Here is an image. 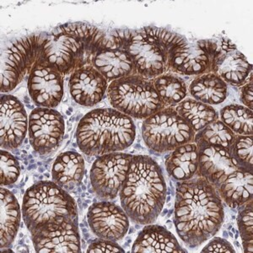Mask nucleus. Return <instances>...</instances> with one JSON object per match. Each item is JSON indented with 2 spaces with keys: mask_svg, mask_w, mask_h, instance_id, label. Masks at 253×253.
Wrapping results in <instances>:
<instances>
[{
  "mask_svg": "<svg viewBox=\"0 0 253 253\" xmlns=\"http://www.w3.org/2000/svg\"><path fill=\"white\" fill-rule=\"evenodd\" d=\"M174 224L181 241L197 248L219 232L225 219L221 198L202 178L176 181Z\"/></svg>",
  "mask_w": 253,
  "mask_h": 253,
  "instance_id": "nucleus-1",
  "label": "nucleus"
},
{
  "mask_svg": "<svg viewBox=\"0 0 253 253\" xmlns=\"http://www.w3.org/2000/svg\"><path fill=\"white\" fill-rule=\"evenodd\" d=\"M119 197L131 221L140 225L154 224L167 197V183L158 163L150 156H132Z\"/></svg>",
  "mask_w": 253,
  "mask_h": 253,
  "instance_id": "nucleus-2",
  "label": "nucleus"
},
{
  "mask_svg": "<svg viewBox=\"0 0 253 253\" xmlns=\"http://www.w3.org/2000/svg\"><path fill=\"white\" fill-rule=\"evenodd\" d=\"M135 138L132 118L114 108L93 110L81 118L76 130L78 147L89 157L123 151Z\"/></svg>",
  "mask_w": 253,
  "mask_h": 253,
  "instance_id": "nucleus-3",
  "label": "nucleus"
},
{
  "mask_svg": "<svg viewBox=\"0 0 253 253\" xmlns=\"http://www.w3.org/2000/svg\"><path fill=\"white\" fill-rule=\"evenodd\" d=\"M22 219L30 233L44 225L72 220L79 215L77 204L69 192L53 181H39L26 190Z\"/></svg>",
  "mask_w": 253,
  "mask_h": 253,
  "instance_id": "nucleus-4",
  "label": "nucleus"
},
{
  "mask_svg": "<svg viewBox=\"0 0 253 253\" xmlns=\"http://www.w3.org/2000/svg\"><path fill=\"white\" fill-rule=\"evenodd\" d=\"M107 95L114 109L136 119H146L166 107L152 81L141 75L112 81L107 88Z\"/></svg>",
  "mask_w": 253,
  "mask_h": 253,
  "instance_id": "nucleus-5",
  "label": "nucleus"
},
{
  "mask_svg": "<svg viewBox=\"0 0 253 253\" xmlns=\"http://www.w3.org/2000/svg\"><path fill=\"white\" fill-rule=\"evenodd\" d=\"M46 33H34L10 42L1 53V92L8 93L20 84L35 64L45 58Z\"/></svg>",
  "mask_w": 253,
  "mask_h": 253,
  "instance_id": "nucleus-6",
  "label": "nucleus"
},
{
  "mask_svg": "<svg viewBox=\"0 0 253 253\" xmlns=\"http://www.w3.org/2000/svg\"><path fill=\"white\" fill-rule=\"evenodd\" d=\"M142 137L151 152H170L194 140L195 132L172 107H165L144 119Z\"/></svg>",
  "mask_w": 253,
  "mask_h": 253,
  "instance_id": "nucleus-7",
  "label": "nucleus"
},
{
  "mask_svg": "<svg viewBox=\"0 0 253 253\" xmlns=\"http://www.w3.org/2000/svg\"><path fill=\"white\" fill-rule=\"evenodd\" d=\"M132 155L113 152L96 158L90 169V183L97 199L112 201L121 191L130 168Z\"/></svg>",
  "mask_w": 253,
  "mask_h": 253,
  "instance_id": "nucleus-8",
  "label": "nucleus"
},
{
  "mask_svg": "<svg viewBox=\"0 0 253 253\" xmlns=\"http://www.w3.org/2000/svg\"><path fill=\"white\" fill-rule=\"evenodd\" d=\"M64 118L57 110L37 107L30 114V144L41 156L58 150L64 139Z\"/></svg>",
  "mask_w": 253,
  "mask_h": 253,
  "instance_id": "nucleus-9",
  "label": "nucleus"
},
{
  "mask_svg": "<svg viewBox=\"0 0 253 253\" xmlns=\"http://www.w3.org/2000/svg\"><path fill=\"white\" fill-rule=\"evenodd\" d=\"M31 235L37 253H81L78 217L59 224H46Z\"/></svg>",
  "mask_w": 253,
  "mask_h": 253,
  "instance_id": "nucleus-10",
  "label": "nucleus"
},
{
  "mask_svg": "<svg viewBox=\"0 0 253 253\" xmlns=\"http://www.w3.org/2000/svg\"><path fill=\"white\" fill-rule=\"evenodd\" d=\"M27 87L32 101L38 107H58L63 97V75L43 58L30 73Z\"/></svg>",
  "mask_w": 253,
  "mask_h": 253,
  "instance_id": "nucleus-11",
  "label": "nucleus"
},
{
  "mask_svg": "<svg viewBox=\"0 0 253 253\" xmlns=\"http://www.w3.org/2000/svg\"><path fill=\"white\" fill-rule=\"evenodd\" d=\"M87 220L95 236L112 242L123 240L130 229L129 217L112 201L94 203L88 209Z\"/></svg>",
  "mask_w": 253,
  "mask_h": 253,
  "instance_id": "nucleus-12",
  "label": "nucleus"
},
{
  "mask_svg": "<svg viewBox=\"0 0 253 253\" xmlns=\"http://www.w3.org/2000/svg\"><path fill=\"white\" fill-rule=\"evenodd\" d=\"M1 150L14 151L23 144L28 132L29 117L23 103L14 95H1Z\"/></svg>",
  "mask_w": 253,
  "mask_h": 253,
  "instance_id": "nucleus-13",
  "label": "nucleus"
},
{
  "mask_svg": "<svg viewBox=\"0 0 253 253\" xmlns=\"http://www.w3.org/2000/svg\"><path fill=\"white\" fill-rule=\"evenodd\" d=\"M107 79L90 65L75 69L69 79L73 101L83 107H91L101 102L107 91Z\"/></svg>",
  "mask_w": 253,
  "mask_h": 253,
  "instance_id": "nucleus-14",
  "label": "nucleus"
},
{
  "mask_svg": "<svg viewBox=\"0 0 253 253\" xmlns=\"http://www.w3.org/2000/svg\"><path fill=\"white\" fill-rule=\"evenodd\" d=\"M132 253H187L177 239L167 228L158 224H147L139 232L132 247Z\"/></svg>",
  "mask_w": 253,
  "mask_h": 253,
  "instance_id": "nucleus-15",
  "label": "nucleus"
},
{
  "mask_svg": "<svg viewBox=\"0 0 253 253\" xmlns=\"http://www.w3.org/2000/svg\"><path fill=\"white\" fill-rule=\"evenodd\" d=\"M93 67L107 81H113L137 74L134 63L126 50L112 44L110 48L101 49L92 60Z\"/></svg>",
  "mask_w": 253,
  "mask_h": 253,
  "instance_id": "nucleus-16",
  "label": "nucleus"
},
{
  "mask_svg": "<svg viewBox=\"0 0 253 253\" xmlns=\"http://www.w3.org/2000/svg\"><path fill=\"white\" fill-rule=\"evenodd\" d=\"M253 171L241 167L236 170L234 177L227 178L215 188L224 201L230 209H240L253 203Z\"/></svg>",
  "mask_w": 253,
  "mask_h": 253,
  "instance_id": "nucleus-17",
  "label": "nucleus"
},
{
  "mask_svg": "<svg viewBox=\"0 0 253 253\" xmlns=\"http://www.w3.org/2000/svg\"><path fill=\"white\" fill-rule=\"evenodd\" d=\"M87 173L84 160L75 150L61 153L55 160L52 169V181L67 192L80 187Z\"/></svg>",
  "mask_w": 253,
  "mask_h": 253,
  "instance_id": "nucleus-18",
  "label": "nucleus"
},
{
  "mask_svg": "<svg viewBox=\"0 0 253 253\" xmlns=\"http://www.w3.org/2000/svg\"><path fill=\"white\" fill-rule=\"evenodd\" d=\"M166 169L174 181L193 178L199 170V154L197 144H183L166 156Z\"/></svg>",
  "mask_w": 253,
  "mask_h": 253,
  "instance_id": "nucleus-19",
  "label": "nucleus"
},
{
  "mask_svg": "<svg viewBox=\"0 0 253 253\" xmlns=\"http://www.w3.org/2000/svg\"><path fill=\"white\" fill-rule=\"evenodd\" d=\"M1 195V225L0 248L11 247L17 236L22 216L21 208L14 193L4 187L0 188Z\"/></svg>",
  "mask_w": 253,
  "mask_h": 253,
  "instance_id": "nucleus-20",
  "label": "nucleus"
},
{
  "mask_svg": "<svg viewBox=\"0 0 253 253\" xmlns=\"http://www.w3.org/2000/svg\"><path fill=\"white\" fill-rule=\"evenodd\" d=\"M175 112L189 124L195 132L204 129L208 124L215 122L217 113L213 107L202 103L191 98L181 101L175 108Z\"/></svg>",
  "mask_w": 253,
  "mask_h": 253,
  "instance_id": "nucleus-21",
  "label": "nucleus"
},
{
  "mask_svg": "<svg viewBox=\"0 0 253 253\" xmlns=\"http://www.w3.org/2000/svg\"><path fill=\"white\" fill-rule=\"evenodd\" d=\"M151 81L166 107L175 106L187 96V84L181 78L172 75H160Z\"/></svg>",
  "mask_w": 253,
  "mask_h": 253,
  "instance_id": "nucleus-22",
  "label": "nucleus"
},
{
  "mask_svg": "<svg viewBox=\"0 0 253 253\" xmlns=\"http://www.w3.org/2000/svg\"><path fill=\"white\" fill-rule=\"evenodd\" d=\"M220 115L226 126L235 133L242 136L253 135V112L248 107L230 105L220 111Z\"/></svg>",
  "mask_w": 253,
  "mask_h": 253,
  "instance_id": "nucleus-23",
  "label": "nucleus"
},
{
  "mask_svg": "<svg viewBox=\"0 0 253 253\" xmlns=\"http://www.w3.org/2000/svg\"><path fill=\"white\" fill-rule=\"evenodd\" d=\"M1 187L10 186L16 182L20 175V167L18 159L8 150H1Z\"/></svg>",
  "mask_w": 253,
  "mask_h": 253,
  "instance_id": "nucleus-24",
  "label": "nucleus"
},
{
  "mask_svg": "<svg viewBox=\"0 0 253 253\" xmlns=\"http://www.w3.org/2000/svg\"><path fill=\"white\" fill-rule=\"evenodd\" d=\"M239 230L242 237V244L245 253H253V205L249 207V205L238 210Z\"/></svg>",
  "mask_w": 253,
  "mask_h": 253,
  "instance_id": "nucleus-25",
  "label": "nucleus"
},
{
  "mask_svg": "<svg viewBox=\"0 0 253 253\" xmlns=\"http://www.w3.org/2000/svg\"><path fill=\"white\" fill-rule=\"evenodd\" d=\"M88 243L89 244V248L86 250V253H125V251L117 242H112L97 237L94 240H90Z\"/></svg>",
  "mask_w": 253,
  "mask_h": 253,
  "instance_id": "nucleus-26",
  "label": "nucleus"
},
{
  "mask_svg": "<svg viewBox=\"0 0 253 253\" xmlns=\"http://www.w3.org/2000/svg\"><path fill=\"white\" fill-rule=\"evenodd\" d=\"M202 253H234L236 251L234 250L233 247L230 242H228L225 239L214 237L210 242V243L205 247V249L202 251Z\"/></svg>",
  "mask_w": 253,
  "mask_h": 253,
  "instance_id": "nucleus-27",
  "label": "nucleus"
},
{
  "mask_svg": "<svg viewBox=\"0 0 253 253\" xmlns=\"http://www.w3.org/2000/svg\"><path fill=\"white\" fill-rule=\"evenodd\" d=\"M223 236H224V238H227L228 236V232L226 230H224L223 231Z\"/></svg>",
  "mask_w": 253,
  "mask_h": 253,
  "instance_id": "nucleus-28",
  "label": "nucleus"
},
{
  "mask_svg": "<svg viewBox=\"0 0 253 253\" xmlns=\"http://www.w3.org/2000/svg\"><path fill=\"white\" fill-rule=\"evenodd\" d=\"M222 48L224 49V51H227L228 48H229V46L223 45V46H222Z\"/></svg>",
  "mask_w": 253,
  "mask_h": 253,
  "instance_id": "nucleus-29",
  "label": "nucleus"
},
{
  "mask_svg": "<svg viewBox=\"0 0 253 253\" xmlns=\"http://www.w3.org/2000/svg\"><path fill=\"white\" fill-rule=\"evenodd\" d=\"M170 197L169 195H167V203H169L170 202Z\"/></svg>",
  "mask_w": 253,
  "mask_h": 253,
  "instance_id": "nucleus-30",
  "label": "nucleus"
},
{
  "mask_svg": "<svg viewBox=\"0 0 253 253\" xmlns=\"http://www.w3.org/2000/svg\"><path fill=\"white\" fill-rule=\"evenodd\" d=\"M228 234L230 235V237H232V238H234V235L233 233H232V232H230V231H229V232H228Z\"/></svg>",
  "mask_w": 253,
  "mask_h": 253,
  "instance_id": "nucleus-31",
  "label": "nucleus"
},
{
  "mask_svg": "<svg viewBox=\"0 0 253 253\" xmlns=\"http://www.w3.org/2000/svg\"><path fill=\"white\" fill-rule=\"evenodd\" d=\"M82 231H83V233H86L87 230L86 229H84V228H82Z\"/></svg>",
  "mask_w": 253,
  "mask_h": 253,
  "instance_id": "nucleus-32",
  "label": "nucleus"
},
{
  "mask_svg": "<svg viewBox=\"0 0 253 253\" xmlns=\"http://www.w3.org/2000/svg\"><path fill=\"white\" fill-rule=\"evenodd\" d=\"M82 190H83V191H84V190H86V187H85V186H84V185H82Z\"/></svg>",
  "mask_w": 253,
  "mask_h": 253,
  "instance_id": "nucleus-33",
  "label": "nucleus"
},
{
  "mask_svg": "<svg viewBox=\"0 0 253 253\" xmlns=\"http://www.w3.org/2000/svg\"><path fill=\"white\" fill-rule=\"evenodd\" d=\"M85 203H86V204H90V203H91V201H90L89 199H87V200H85Z\"/></svg>",
  "mask_w": 253,
  "mask_h": 253,
  "instance_id": "nucleus-34",
  "label": "nucleus"
},
{
  "mask_svg": "<svg viewBox=\"0 0 253 253\" xmlns=\"http://www.w3.org/2000/svg\"><path fill=\"white\" fill-rule=\"evenodd\" d=\"M78 192L81 193L82 192V189H81V187H78Z\"/></svg>",
  "mask_w": 253,
  "mask_h": 253,
  "instance_id": "nucleus-35",
  "label": "nucleus"
},
{
  "mask_svg": "<svg viewBox=\"0 0 253 253\" xmlns=\"http://www.w3.org/2000/svg\"><path fill=\"white\" fill-rule=\"evenodd\" d=\"M85 197V193H82V195H81V198H84Z\"/></svg>",
  "mask_w": 253,
  "mask_h": 253,
  "instance_id": "nucleus-36",
  "label": "nucleus"
},
{
  "mask_svg": "<svg viewBox=\"0 0 253 253\" xmlns=\"http://www.w3.org/2000/svg\"><path fill=\"white\" fill-rule=\"evenodd\" d=\"M70 121H71V122L75 121V118H71V119H70Z\"/></svg>",
  "mask_w": 253,
  "mask_h": 253,
  "instance_id": "nucleus-37",
  "label": "nucleus"
},
{
  "mask_svg": "<svg viewBox=\"0 0 253 253\" xmlns=\"http://www.w3.org/2000/svg\"><path fill=\"white\" fill-rule=\"evenodd\" d=\"M19 235H20V237H22V236H23V234L22 233H20Z\"/></svg>",
  "mask_w": 253,
  "mask_h": 253,
  "instance_id": "nucleus-38",
  "label": "nucleus"
},
{
  "mask_svg": "<svg viewBox=\"0 0 253 253\" xmlns=\"http://www.w3.org/2000/svg\"><path fill=\"white\" fill-rule=\"evenodd\" d=\"M30 162H31V163H34V160H32Z\"/></svg>",
  "mask_w": 253,
  "mask_h": 253,
  "instance_id": "nucleus-39",
  "label": "nucleus"
},
{
  "mask_svg": "<svg viewBox=\"0 0 253 253\" xmlns=\"http://www.w3.org/2000/svg\"><path fill=\"white\" fill-rule=\"evenodd\" d=\"M67 114H68V115H70V114H71V113H70V112H67Z\"/></svg>",
  "mask_w": 253,
  "mask_h": 253,
  "instance_id": "nucleus-40",
  "label": "nucleus"
},
{
  "mask_svg": "<svg viewBox=\"0 0 253 253\" xmlns=\"http://www.w3.org/2000/svg\"><path fill=\"white\" fill-rule=\"evenodd\" d=\"M24 163H25V164H26V165L28 164V162H27V161H25V162H24Z\"/></svg>",
  "mask_w": 253,
  "mask_h": 253,
  "instance_id": "nucleus-41",
  "label": "nucleus"
}]
</instances>
